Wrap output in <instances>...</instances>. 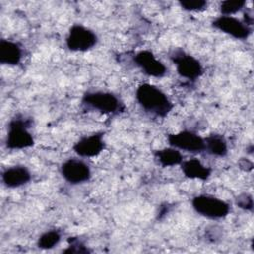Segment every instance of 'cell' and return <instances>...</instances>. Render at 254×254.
Segmentation results:
<instances>
[{
  "instance_id": "3",
  "label": "cell",
  "mask_w": 254,
  "mask_h": 254,
  "mask_svg": "<svg viewBox=\"0 0 254 254\" xmlns=\"http://www.w3.org/2000/svg\"><path fill=\"white\" fill-rule=\"evenodd\" d=\"M81 105L102 114H117L124 110L120 98L108 91H87L81 97Z\"/></svg>"
},
{
  "instance_id": "17",
  "label": "cell",
  "mask_w": 254,
  "mask_h": 254,
  "mask_svg": "<svg viewBox=\"0 0 254 254\" xmlns=\"http://www.w3.org/2000/svg\"><path fill=\"white\" fill-rule=\"evenodd\" d=\"M62 239V232L58 229L47 230L40 235L37 241V245L41 249H52L57 246Z\"/></svg>"
},
{
  "instance_id": "14",
  "label": "cell",
  "mask_w": 254,
  "mask_h": 254,
  "mask_svg": "<svg viewBox=\"0 0 254 254\" xmlns=\"http://www.w3.org/2000/svg\"><path fill=\"white\" fill-rule=\"evenodd\" d=\"M181 167H182V172L189 179L206 181L211 175V169L209 167L204 166L196 158L183 161V163L181 164Z\"/></svg>"
},
{
  "instance_id": "12",
  "label": "cell",
  "mask_w": 254,
  "mask_h": 254,
  "mask_svg": "<svg viewBox=\"0 0 254 254\" xmlns=\"http://www.w3.org/2000/svg\"><path fill=\"white\" fill-rule=\"evenodd\" d=\"M32 179L30 170L23 165H15L6 168L2 172V182L10 189H15L28 184Z\"/></svg>"
},
{
  "instance_id": "16",
  "label": "cell",
  "mask_w": 254,
  "mask_h": 254,
  "mask_svg": "<svg viewBox=\"0 0 254 254\" xmlns=\"http://www.w3.org/2000/svg\"><path fill=\"white\" fill-rule=\"evenodd\" d=\"M154 157L164 168L181 165L184 161V157L181 151L171 146L168 148L156 150L154 152Z\"/></svg>"
},
{
  "instance_id": "6",
  "label": "cell",
  "mask_w": 254,
  "mask_h": 254,
  "mask_svg": "<svg viewBox=\"0 0 254 254\" xmlns=\"http://www.w3.org/2000/svg\"><path fill=\"white\" fill-rule=\"evenodd\" d=\"M96 34L80 24L72 25L67 33L65 45L71 52H86L97 44Z\"/></svg>"
},
{
  "instance_id": "8",
  "label": "cell",
  "mask_w": 254,
  "mask_h": 254,
  "mask_svg": "<svg viewBox=\"0 0 254 254\" xmlns=\"http://www.w3.org/2000/svg\"><path fill=\"white\" fill-rule=\"evenodd\" d=\"M211 25L214 29L227 34L236 40H246L252 34L251 26L233 16L221 15L215 18L211 22Z\"/></svg>"
},
{
  "instance_id": "1",
  "label": "cell",
  "mask_w": 254,
  "mask_h": 254,
  "mask_svg": "<svg viewBox=\"0 0 254 254\" xmlns=\"http://www.w3.org/2000/svg\"><path fill=\"white\" fill-rule=\"evenodd\" d=\"M135 98L145 112L161 118L166 117L174 107L168 95L151 83L140 84L136 89Z\"/></svg>"
},
{
  "instance_id": "5",
  "label": "cell",
  "mask_w": 254,
  "mask_h": 254,
  "mask_svg": "<svg viewBox=\"0 0 254 254\" xmlns=\"http://www.w3.org/2000/svg\"><path fill=\"white\" fill-rule=\"evenodd\" d=\"M170 58L176 66L178 74L181 77L190 81H195L202 75L203 67L200 62L182 49L174 50Z\"/></svg>"
},
{
  "instance_id": "7",
  "label": "cell",
  "mask_w": 254,
  "mask_h": 254,
  "mask_svg": "<svg viewBox=\"0 0 254 254\" xmlns=\"http://www.w3.org/2000/svg\"><path fill=\"white\" fill-rule=\"evenodd\" d=\"M167 141L171 147L181 151H186L192 154H197L204 151V139L190 130H183L177 133L169 134L167 136Z\"/></svg>"
},
{
  "instance_id": "18",
  "label": "cell",
  "mask_w": 254,
  "mask_h": 254,
  "mask_svg": "<svg viewBox=\"0 0 254 254\" xmlns=\"http://www.w3.org/2000/svg\"><path fill=\"white\" fill-rule=\"evenodd\" d=\"M246 5V0H225L220 2L219 10L223 16H231L240 10H242Z\"/></svg>"
},
{
  "instance_id": "19",
  "label": "cell",
  "mask_w": 254,
  "mask_h": 254,
  "mask_svg": "<svg viewBox=\"0 0 254 254\" xmlns=\"http://www.w3.org/2000/svg\"><path fill=\"white\" fill-rule=\"evenodd\" d=\"M68 246L65 250H64V253H88L90 252L89 249L87 248V246H85V244L83 243V241H81L79 238L76 237H69L68 240Z\"/></svg>"
},
{
  "instance_id": "21",
  "label": "cell",
  "mask_w": 254,
  "mask_h": 254,
  "mask_svg": "<svg viewBox=\"0 0 254 254\" xmlns=\"http://www.w3.org/2000/svg\"><path fill=\"white\" fill-rule=\"evenodd\" d=\"M236 205L244 210L252 211L253 209V198L249 193H241L235 199Z\"/></svg>"
},
{
  "instance_id": "11",
  "label": "cell",
  "mask_w": 254,
  "mask_h": 254,
  "mask_svg": "<svg viewBox=\"0 0 254 254\" xmlns=\"http://www.w3.org/2000/svg\"><path fill=\"white\" fill-rule=\"evenodd\" d=\"M103 132H96L91 135L81 137L74 143L72 149L76 155L82 158H92L98 156L105 148Z\"/></svg>"
},
{
  "instance_id": "13",
  "label": "cell",
  "mask_w": 254,
  "mask_h": 254,
  "mask_svg": "<svg viewBox=\"0 0 254 254\" xmlns=\"http://www.w3.org/2000/svg\"><path fill=\"white\" fill-rule=\"evenodd\" d=\"M23 57L21 46L13 41L2 39L0 41V63L7 65H17Z\"/></svg>"
},
{
  "instance_id": "22",
  "label": "cell",
  "mask_w": 254,
  "mask_h": 254,
  "mask_svg": "<svg viewBox=\"0 0 254 254\" xmlns=\"http://www.w3.org/2000/svg\"><path fill=\"white\" fill-rule=\"evenodd\" d=\"M239 166L241 169H243L244 171H251L253 168V164L251 161H249L248 159H242L239 162Z\"/></svg>"
},
{
  "instance_id": "2",
  "label": "cell",
  "mask_w": 254,
  "mask_h": 254,
  "mask_svg": "<svg viewBox=\"0 0 254 254\" xmlns=\"http://www.w3.org/2000/svg\"><path fill=\"white\" fill-rule=\"evenodd\" d=\"M32 121L22 115H16L8 124L5 145L10 150H23L34 145L35 140L29 131Z\"/></svg>"
},
{
  "instance_id": "4",
  "label": "cell",
  "mask_w": 254,
  "mask_h": 254,
  "mask_svg": "<svg viewBox=\"0 0 254 254\" xmlns=\"http://www.w3.org/2000/svg\"><path fill=\"white\" fill-rule=\"evenodd\" d=\"M191 206L196 213L209 219L223 218L230 211L229 203L210 194L195 195L191 199Z\"/></svg>"
},
{
  "instance_id": "10",
  "label": "cell",
  "mask_w": 254,
  "mask_h": 254,
  "mask_svg": "<svg viewBox=\"0 0 254 254\" xmlns=\"http://www.w3.org/2000/svg\"><path fill=\"white\" fill-rule=\"evenodd\" d=\"M135 64L148 76L163 77L166 75L168 69L166 65L159 61L155 55L149 50H142L138 52L133 59Z\"/></svg>"
},
{
  "instance_id": "15",
  "label": "cell",
  "mask_w": 254,
  "mask_h": 254,
  "mask_svg": "<svg viewBox=\"0 0 254 254\" xmlns=\"http://www.w3.org/2000/svg\"><path fill=\"white\" fill-rule=\"evenodd\" d=\"M204 139V151L208 154L223 158L228 153L227 141L221 134L212 133Z\"/></svg>"
},
{
  "instance_id": "9",
  "label": "cell",
  "mask_w": 254,
  "mask_h": 254,
  "mask_svg": "<svg viewBox=\"0 0 254 254\" xmlns=\"http://www.w3.org/2000/svg\"><path fill=\"white\" fill-rule=\"evenodd\" d=\"M61 174L70 185L83 184L88 182L91 178L89 166L84 161L77 158L65 160L61 166Z\"/></svg>"
},
{
  "instance_id": "20",
  "label": "cell",
  "mask_w": 254,
  "mask_h": 254,
  "mask_svg": "<svg viewBox=\"0 0 254 254\" xmlns=\"http://www.w3.org/2000/svg\"><path fill=\"white\" fill-rule=\"evenodd\" d=\"M179 4L186 11H202L207 7V2L204 0H184L180 1Z\"/></svg>"
}]
</instances>
